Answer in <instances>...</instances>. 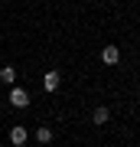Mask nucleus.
I'll return each mask as SVG.
<instances>
[{
    "instance_id": "nucleus-6",
    "label": "nucleus",
    "mask_w": 140,
    "mask_h": 147,
    "mask_svg": "<svg viewBox=\"0 0 140 147\" xmlns=\"http://www.w3.org/2000/svg\"><path fill=\"white\" fill-rule=\"evenodd\" d=\"M108 118H111V111L104 108V105H101V108H94V115H91V121H94V124H108Z\"/></svg>"
},
{
    "instance_id": "nucleus-3",
    "label": "nucleus",
    "mask_w": 140,
    "mask_h": 147,
    "mask_svg": "<svg viewBox=\"0 0 140 147\" xmlns=\"http://www.w3.org/2000/svg\"><path fill=\"white\" fill-rule=\"evenodd\" d=\"M26 137H29V134H26V127H10V144H13V147H23Z\"/></svg>"
},
{
    "instance_id": "nucleus-7",
    "label": "nucleus",
    "mask_w": 140,
    "mask_h": 147,
    "mask_svg": "<svg viewBox=\"0 0 140 147\" xmlns=\"http://www.w3.org/2000/svg\"><path fill=\"white\" fill-rule=\"evenodd\" d=\"M36 141L39 144H49L52 141V131H49V127H36Z\"/></svg>"
},
{
    "instance_id": "nucleus-1",
    "label": "nucleus",
    "mask_w": 140,
    "mask_h": 147,
    "mask_svg": "<svg viewBox=\"0 0 140 147\" xmlns=\"http://www.w3.org/2000/svg\"><path fill=\"white\" fill-rule=\"evenodd\" d=\"M10 105L13 108H26L29 105V92L26 88H10Z\"/></svg>"
},
{
    "instance_id": "nucleus-5",
    "label": "nucleus",
    "mask_w": 140,
    "mask_h": 147,
    "mask_svg": "<svg viewBox=\"0 0 140 147\" xmlns=\"http://www.w3.org/2000/svg\"><path fill=\"white\" fill-rule=\"evenodd\" d=\"M0 82H3V85H13L16 82V69L13 65H3V69H0Z\"/></svg>"
},
{
    "instance_id": "nucleus-4",
    "label": "nucleus",
    "mask_w": 140,
    "mask_h": 147,
    "mask_svg": "<svg viewBox=\"0 0 140 147\" xmlns=\"http://www.w3.org/2000/svg\"><path fill=\"white\" fill-rule=\"evenodd\" d=\"M59 82H62V75L59 72H46V79H42V85H46V92H56Z\"/></svg>"
},
{
    "instance_id": "nucleus-2",
    "label": "nucleus",
    "mask_w": 140,
    "mask_h": 147,
    "mask_svg": "<svg viewBox=\"0 0 140 147\" xmlns=\"http://www.w3.org/2000/svg\"><path fill=\"white\" fill-rule=\"evenodd\" d=\"M101 59H104V65H114L117 59H121V49L117 46H104L101 49Z\"/></svg>"
}]
</instances>
